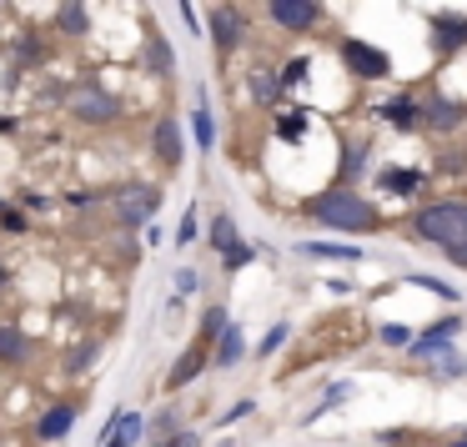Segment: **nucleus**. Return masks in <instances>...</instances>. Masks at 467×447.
<instances>
[{"label": "nucleus", "instance_id": "nucleus-1", "mask_svg": "<svg viewBox=\"0 0 467 447\" xmlns=\"http://www.w3.org/2000/svg\"><path fill=\"white\" fill-rule=\"evenodd\" d=\"M407 232H412L417 242L437 246L452 266H467V202H462V196L417 206L412 222H407Z\"/></svg>", "mask_w": 467, "mask_h": 447}, {"label": "nucleus", "instance_id": "nucleus-2", "mask_svg": "<svg viewBox=\"0 0 467 447\" xmlns=\"http://www.w3.org/2000/svg\"><path fill=\"white\" fill-rule=\"evenodd\" d=\"M306 216H312L317 226H327V232H377L382 226V216H377V206L367 202L362 192H352V186H327V192H312L306 196Z\"/></svg>", "mask_w": 467, "mask_h": 447}, {"label": "nucleus", "instance_id": "nucleus-3", "mask_svg": "<svg viewBox=\"0 0 467 447\" xmlns=\"http://www.w3.org/2000/svg\"><path fill=\"white\" fill-rule=\"evenodd\" d=\"M66 111H71V121L76 126H91V131H106V126H116L126 116V106H121V96H111L106 86H76L71 91V101H66Z\"/></svg>", "mask_w": 467, "mask_h": 447}, {"label": "nucleus", "instance_id": "nucleus-4", "mask_svg": "<svg viewBox=\"0 0 467 447\" xmlns=\"http://www.w3.org/2000/svg\"><path fill=\"white\" fill-rule=\"evenodd\" d=\"M337 61H342V71L357 76V81H387V76H392V56H387L382 46L362 41V36H342V41H337Z\"/></svg>", "mask_w": 467, "mask_h": 447}, {"label": "nucleus", "instance_id": "nucleus-5", "mask_svg": "<svg viewBox=\"0 0 467 447\" xmlns=\"http://www.w3.org/2000/svg\"><path fill=\"white\" fill-rule=\"evenodd\" d=\"M322 16V0H266V21L286 36H317Z\"/></svg>", "mask_w": 467, "mask_h": 447}, {"label": "nucleus", "instance_id": "nucleus-6", "mask_svg": "<svg viewBox=\"0 0 467 447\" xmlns=\"http://www.w3.org/2000/svg\"><path fill=\"white\" fill-rule=\"evenodd\" d=\"M206 31H212V46H216V51L232 56V51H242V46H246V36H252V21H246L236 5L216 0L212 11H206Z\"/></svg>", "mask_w": 467, "mask_h": 447}, {"label": "nucleus", "instance_id": "nucleus-7", "mask_svg": "<svg viewBox=\"0 0 467 447\" xmlns=\"http://www.w3.org/2000/svg\"><path fill=\"white\" fill-rule=\"evenodd\" d=\"M212 246L222 252V276H236L242 266H252V242H242V232H236L232 212H216L212 216Z\"/></svg>", "mask_w": 467, "mask_h": 447}, {"label": "nucleus", "instance_id": "nucleus-8", "mask_svg": "<svg viewBox=\"0 0 467 447\" xmlns=\"http://www.w3.org/2000/svg\"><path fill=\"white\" fill-rule=\"evenodd\" d=\"M116 196V222H121V232H136V226H146V216L161 206V192L156 186H121Z\"/></svg>", "mask_w": 467, "mask_h": 447}, {"label": "nucleus", "instance_id": "nucleus-9", "mask_svg": "<svg viewBox=\"0 0 467 447\" xmlns=\"http://www.w3.org/2000/svg\"><path fill=\"white\" fill-rule=\"evenodd\" d=\"M467 126V106L457 101V96H427L422 101V131H432V136H452V131H462Z\"/></svg>", "mask_w": 467, "mask_h": 447}, {"label": "nucleus", "instance_id": "nucleus-10", "mask_svg": "<svg viewBox=\"0 0 467 447\" xmlns=\"http://www.w3.org/2000/svg\"><path fill=\"white\" fill-rule=\"evenodd\" d=\"M146 437V417L131 412V407H116L111 417H106V427L96 432V442L101 447H136Z\"/></svg>", "mask_w": 467, "mask_h": 447}, {"label": "nucleus", "instance_id": "nucleus-11", "mask_svg": "<svg viewBox=\"0 0 467 447\" xmlns=\"http://www.w3.org/2000/svg\"><path fill=\"white\" fill-rule=\"evenodd\" d=\"M151 151H156V161H161L166 172H182L186 146H182V126H176V116H171V111L156 116V126H151Z\"/></svg>", "mask_w": 467, "mask_h": 447}, {"label": "nucleus", "instance_id": "nucleus-12", "mask_svg": "<svg viewBox=\"0 0 467 447\" xmlns=\"http://www.w3.org/2000/svg\"><path fill=\"white\" fill-rule=\"evenodd\" d=\"M76 417H81V402H76V397H61V402H51L41 412L36 437H41V442H66V437H71V427H76Z\"/></svg>", "mask_w": 467, "mask_h": 447}, {"label": "nucleus", "instance_id": "nucleus-13", "mask_svg": "<svg viewBox=\"0 0 467 447\" xmlns=\"http://www.w3.org/2000/svg\"><path fill=\"white\" fill-rule=\"evenodd\" d=\"M372 111H377V121H387L392 131H422V101H417L412 91L392 96V101L372 106Z\"/></svg>", "mask_w": 467, "mask_h": 447}, {"label": "nucleus", "instance_id": "nucleus-14", "mask_svg": "<svg viewBox=\"0 0 467 447\" xmlns=\"http://www.w3.org/2000/svg\"><path fill=\"white\" fill-rule=\"evenodd\" d=\"M246 357V332L236 322H226L222 332L212 337V357H206V367H216V372H226V367H236Z\"/></svg>", "mask_w": 467, "mask_h": 447}, {"label": "nucleus", "instance_id": "nucleus-15", "mask_svg": "<svg viewBox=\"0 0 467 447\" xmlns=\"http://www.w3.org/2000/svg\"><path fill=\"white\" fill-rule=\"evenodd\" d=\"M206 347H212V342H202V337H196V342L186 347L182 357H176V367H171V372H166V392H182L186 382H196V377L206 372V357H212V352H206Z\"/></svg>", "mask_w": 467, "mask_h": 447}, {"label": "nucleus", "instance_id": "nucleus-16", "mask_svg": "<svg viewBox=\"0 0 467 447\" xmlns=\"http://www.w3.org/2000/svg\"><path fill=\"white\" fill-rule=\"evenodd\" d=\"M467 46V16H432V51L452 56Z\"/></svg>", "mask_w": 467, "mask_h": 447}, {"label": "nucleus", "instance_id": "nucleus-17", "mask_svg": "<svg viewBox=\"0 0 467 447\" xmlns=\"http://www.w3.org/2000/svg\"><path fill=\"white\" fill-rule=\"evenodd\" d=\"M141 61H146V71H151L156 81L176 76V51H171V41H166L161 31H146V51H141Z\"/></svg>", "mask_w": 467, "mask_h": 447}, {"label": "nucleus", "instance_id": "nucleus-18", "mask_svg": "<svg viewBox=\"0 0 467 447\" xmlns=\"http://www.w3.org/2000/svg\"><path fill=\"white\" fill-rule=\"evenodd\" d=\"M56 31H61L66 41H81V36L91 31V16H86V0H61V5H56Z\"/></svg>", "mask_w": 467, "mask_h": 447}, {"label": "nucleus", "instance_id": "nucleus-19", "mask_svg": "<svg viewBox=\"0 0 467 447\" xmlns=\"http://www.w3.org/2000/svg\"><path fill=\"white\" fill-rule=\"evenodd\" d=\"M296 252L302 256H317V262H362V246L352 242H296Z\"/></svg>", "mask_w": 467, "mask_h": 447}, {"label": "nucleus", "instance_id": "nucleus-20", "mask_svg": "<svg viewBox=\"0 0 467 447\" xmlns=\"http://www.w3.org/2000/svg\"><path fill=\"white\" fill-rule=\"evenodd\" d=\"M422 182H427V176L412 172V166H387V172H377V186H382V192H392V196L422 192Z\"/></svg>", "mask_w": 467, "mask_h": 447}, {"label": "nucleus", "instance_id": "nucleus-21", "mask_svg": "<svg viewBox=\"0 0 467 447\" xmlns=\"http://www.w3.org/2000/svg\"><path fill=\"white\" fill-rule=\"evenodd\" d=\"M0 362L5 367H26L31 362V337L21 327H0Z\"/></svg>", "mask_w": 467, "mask_h": 447}, {"label": "nucleus", "instance_id": "nucleus-22", "mask_svg": "<svg viewBox=\"0 0 467 447\" xmlns=\"http://www.w3.org/2000/svg\"><path fill=\"white\" fill-rule=\"evenodd\" d=\"M192 126H196V146H202V151L212 156V146H216V121H212V101H206V91H196Z\"/></svg>", "mask_w": 467, "mask_h": 447}, {"label": "nucleus", "instance_id": "nucleus-23", "mask_svg": "<svg viewBox=\"0 0 467 447\" xmlns=\"http://www.w3.org/2000/svg\"><path fill=\"white\" fill-rule=\"evenodd\" d=\"M246 91H252V101H256V106H272L276 96H282V86H276V76H272V71H252V76H246Z\"/></svg>", "mask_w": 467, "mask_h": 447}, {"label": "nucleus", "instance_id": "nucleus-24", "mask_svg": "<svg viewBox=\"0 0 467 447\" xmlns=\"http://www.w3.org/2000/svg\"><path fill=\"white\" fill-rule=\"evenodd\" d=\"M302 131H306V111H302V106L276 111V136H282V141H302Z\"/></svg>", "mask_w": 467, "mask_h": 447}, {"label": "nucleus", "instance_id": "nucleus-25", "mask_svg": "<svg viewBox=\"0 0 467 447\" xmlns=\"http://www.w3.org/2000/svg\"><path fill=\"white\" fill-rule=\"evenodd\" d=\"M367 151H372L367 141H352V146H347V156H342V182H337V186H347L357 172H362V166H367Z\"/></svg>", "mask_w": 467, "mask_h": 447}, {"label": "nucleus", "instance_id": "nucleus-26", "mask_svg": "<svg viewBox=\"0 0 467 447\" xmlns=\"http://www.w3.org/2000/svg\"><path fill=\"white\" fill-rule=\"evenodd\" d=\"M196 236H202V212H196V206H186V212H182V226H176L171 242H176V246H192Z\"/></svg>", "mask_w": 467, "mask_h": 447}, {"label": "nucleus", "instance_id": "nucleus-27", "mask_svg": "<svg viewBox=\"0 0 467 447\" xmlns=\"http://www.w3.org/2000/svg\"><path fill=\"white\" fill-rule=\"evenodd\" d=\"M226 322H232V317H226V307H222V302H212V307L202 312V332H196V337H202V342H212V337L222 332Z\"/></svg>", "mask_w": 467, "mask_h": 447}, {"label": "nucleus", "instance_id": "nucleus-28", "mask_svg": "<svg viewBox=\"0 0 467 447\" xmlns=\"http://www.w3.org/2000/svg\"><path fill=\"white\" fill-rule=\"evenodd\" d=\"M432 367H437V377H462L467 372V357L457 352V347H447V352L432 357Z\"/></svg>", "mask_w": 467, "mask_h": 447}, {"label": "nucleus", "instance_id": "nucleus-29", "mask_svg": "<svg viewBox=\"0 0 467 447\" xmlns=\"http://www.w3.org/2000/svg\"><path fill=\"white\" fill-rule=\"evenodd\" d=\"M176 427H182V412H176V407H161L156 417H146V432H156V437H171Z\"/></svg>", "mask_w": 467, "mask_h": 447}, {"label": "nucleus", "instance_id": "nucleus-30", "mask_svg": "<svg viewBox=\"0 0 467 447\" xmlns=\"http://www.w3.org/2000/svg\"><path fill=\"white\" fill-rule=\"evenodd\" d=\"M306 66H312L306 56H296V61H286L282 71H276V86H282V91H292L296 81H306Z\"/></svg>", "mask_w": 467, "mask_h": 447}, {"label": "nucleus", "instance_id": "nucleus-31", "mask_svg": "<svg viewBox=\"0 0 467 447\" xmlns=\"http://www.w3.org/2000/svg\"><path fill=\"white\" fill-rule=\"evenodd\" d=\"M286 337H292V327H286V322H276L272 332L262 337V347H256V357H276V352L286 347Z\"/></svg>", "mask_w": 467, "mask_h": 447}, {"label": "nucleus", "instance_id": "nucleus-32", "mask_svg": "<svg viewBox=\"0 0 467 447\" xmlns=\"http://www.w3.org/2000/svg\"><path fill=\"white\" fill-rule=\"evenodd\" d=\"M407 282H412V286H427V292H437V296H442V302H457V286L437 282V276H422V272H412V276H407Z\"/></svg>", "mask_w": 467, "mask_h": 447}, {"label": "nucleus", "instance_id": "nucleus-33", "mask_svg": "<svg viewBox=\"0 0 467 447\" xmlns=\"http://www.w3.org/2000/svg\"><path fill=\"white\" fill-rule=\"evenodd\" d=\"M0 232H11V236H26V216L16 212L11 202H0Z\"/></svg>", "mask_w": 467, "mask_h": 447}, {"label": "nucleus", "instance_id": "nucleus-34", "mask_svg": "<svg viewBox=\"0 0 467 447\" xmlns=\"http://www.w3.org/2000/svg\"><path fill=\"white\" fill-rule=\"evenodd\" d=\"M407 342H412V327H402V322L382 327V347H407Z\"/></svg>", "mask_w": 467, "mask_h": 447}, {"label": "nucleus", "instance_id": "nucleus-35", "mask_svg": "<svg viewBox=\"0 0 467 447\" xmlns=\"http://www.w3.org/2000/svg\"><path fill=\"white\" fill-rule=\"evenodd\" d=\"M347 397H352V382H332V387H327V402L317 407V412H327V407H342ZM317 412H312V417H317Z\"/></svg>", "mask_w": 467, "mask_h": 447}, {"label": "nucleus", "instance_id": "nucleus-36", "mask_svg": "<svg viewBox=\"0 0 467 447\" xmlns=\"http://www.w3.org/2000/svg\"><path fill=\"white\" fill-rule=\"evenodd\" d=\"M462 166H467V151H442V156H437V176H457V172H462Z\"/></svg>", "mask_w": 467, "mask_h": 447}, {"label": "nucleus", "instance_id": "nucleus-37", "mask_svg": "<svg viewBox=\"0 0 467 447\" xmlns=\"http://www.w3.org/2000/svg\"><path fill=\"white\" fill-rule=\"evenodd\" d=\"M196 286H202V276H196V266H182V272H176V292H182V296H192Z\"/></svg>", "mask_w": 467, "mask_h": 447}, {"label": "nucleus", "instance_id": "nucleus-38", "mask_svg": "<svg viewBox=\"0 0 467 447\" xmlns=\"http://www.w3.org/2000/svg\"><path fill=\"white\" fill-rule=\"evenodd\" d=\"M91 362H96V342H91V347H76V357H71L66 367H71V372H86Z\"/></svg>", "mask_w": 467, "mask_h": 447}, {"label": "nucleus", "instance_id": "nucleus-39", "mask_svg": "<svg viewBox=\"0 0 467 447\" xmlns=\"http://www.w3.org/2000/svg\"><path fill=\"white\" fill-rule=\"evenodd\" d=\"M377 437H382L387 447H417V437H412V432H402V427H392V432H377Z\"/></svg>", "mask_w": 467, "mask_h": 447}, {"label": "nucleus", "instance_id": "nucleus-40", "mask_svg": "<svg viewBox=\"0 0 467 447\" xmlns=\"http://www.w3.org/2000/svg\"><path fill=\"white\" fill-rule=\"evenodd\" d=\"M106 196L101 192H71V206H101Z\"/></svg>", "mask_w": 467, "mask_h": 447}, {"label": "nucleus", "instance_id": "nucleus-41", "mask_svg": "<svg viewBox=\"0 0 467 447\" xmlns=\"http://www.w3.org/2000/svg\"><path fill=\"white\" fill-rule=\"evenodd\" d=\"M246 412H252V397H242V402H236L232 412H226V422H236V417H246Z\"/></svg>", "mask_w": 467, "mask_h": 447}, {"label": "nucleus", "instance_id": "nucleus-42", "mask_svg": "<svg viewBox=\"0 0 467 447\" xmlns=\"http://www.w3.org/2000/svg\"><path fill=\"white\" fill-rule=\"evenodd\" d=\"M16 126H21V121H16V116H0V136H11Z\"/></svg>", "mask_w": 467, "mask_h": 447}, {"label": "nucleus", "instance_id": "nucleus-43", "mask_svg": "<svg viewBox=\"0 0 467 447\" xmlns=\"http://www.w3.org/2000/svg\"><path fill=\"white\" fill-rule=\"evenodd\" d=\"M462 442H467V427H462Z\"/></svg>", "mask_w": 467, "mask_h": 447}, {"label": "nucleus", "instance_id": "nucleus-44", "mask_svg": "<svg viewBox=\"0 0 467 447\" xmlns=\"http://www.w3.org/2000/svg\"><path fill=\"white\" fill-rule=\"evenodd\" d=\"M452 447H467V442H452Z\"/></svg>", "mask_w": 467, "mask_h": 447}]
</instances>
